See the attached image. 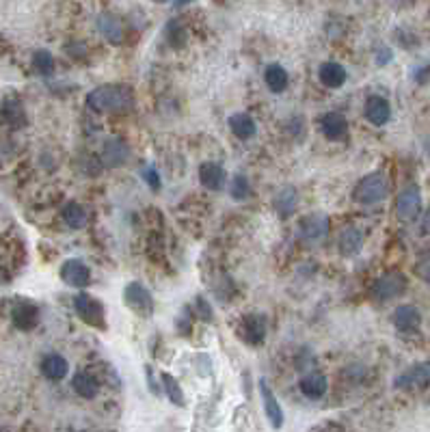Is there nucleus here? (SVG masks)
Instances as JSON below:
<instances>
[{
	"mask_svg": "<svg viewBox=\"0 0 430 432\" xmlns=\"http://www.w3.org/2000/svg\"><path fill=\"white\" fill-rule=\"evenodd\" d=\"M364 117L376 128H381L391 117V106L383 96H370L364 104Z\"/></svg>",
	"mask_w": 430,
	"mask_h": 432,
	"instance_id": "nucleus-12",
	"label": "nucleus"
},
{
	"mask_svg": "<svg viewBox=\"0 0 430 432\" xmlns=\"http://www.w3.org/2000/svg\"><path fill=\"white\" fill-rule=\"evenodd\" d=\"M229 128L240 141L253 138L256 132H258V125H256L253 117H251L249 113H234V115H231L229 117Z\"/></svg>",
	"mask_w": 430,
	"mask_h": 432,
	"instance_id": "nucleus-23",
	"label": "nucleus"
},
{
	"mask_svg": "<svg viewBox=\"0 0 430 432\" xmlns=\"http://www.w3.org/2000/svg\"><path fill=\"white\" fill-rule=\"evenodd\" d=\"M3 115H5V121L11 125V128H22V125L26 123V113L24 108L20 106V102H7L5 108H3Z\"/></svg>",
	"mask_w": 430,
	"mask_h": 432,
	"instance_id": "nucleus-30",
	"label": "nucleus"
},
{
	"mask_svg": "<svg viewBox=\"0 0 430 432\" xmlns=\"http://www.w3.org/2000/svg\"><path fill=\"white\" fill-rule=\"evenodd\" d=\"M71 387H74V391L84 400H93L98 395V391H100L98 378L93 374H89V372H78L74 378H71Z\"/></svg>",
	"mask_w": 430,
	"mask_h": 432,
	"instance_id": "nucleus-24",
	"label": "nucleus"
},
{
	"mask_svg": "<svg viewBox=\"0 0 430 432\" xmlns=\"http://www.w3.org/2000/svg\"><path fill=\"white\" fill-rule=\"evenodd\" d=\"M67 370H69L67 359L59 352H50L42 359V372L50 381H63L67 376Z\"/></svg>",
	"mask_w": 430,
	"mask_h": 432,
	"instance_id": "nucleus-21",
	"label": "nucleus"
},
{
	"mask_svg": "<svg viewBox=\"0 0 430 432\" xmlns=\"http://www.w3.org/2000/svg\"><path fill=\"white\" fill-rule=\"evenodd\" d=\"M197 312H199V318L204 320H212V309H210V305L199 296L197 298Z\"/></svg>",
	"mask_w": 430,
	"mask_h": 432,
	"instance_id": "nucleus-36",
	"label": "nucleus"
},
{
	"mask_svg": "<svg viewBox=\"0 0 430 432\" xmlns=\"http://www.w3.org/2000/svg\"><path fill=\"white\" fill-rule=\"evenodd\" d=\"M154 3H167V0H154Z\"/></svg>",
	"mask_w": 430,
	"mask_h": 432,
	"instance_id": "nucleus-40",
	"label": "nucleus"
},
{
	"mask_svg": "<svg viewBox=\"0 0 430 432\" xmlns=\"http://www.w3.org/2000/svg\"><path fill=\"white\" fill-rule=\"evenodd\" d=\"M296 201H298L296 190L292 186H285L283 190L277 192L273 204H275V210H277V214L281 216V219H288V216H292L294 210H296Z\"/></svg>",
	"mask_w": 430,
	"mask_h": 432,
	"instance_id": "nucleus-26",
	"label": "nucleus"
},
{
	"mask_svg": "<svg viewBox=\"0 0 430 432\" xmlns=\"http://www.w3.org/2000/svg\"><path fill=\"white\" fill-rule=\"evenodd\" d=\"M123 303L132 314L141 316V318H150L154 314V298L150 294V290L143 283H128L123 290Z\"/></svg>",
	"mask_w": 430,
	"mask_h": 432,
	"instance_id": "nucleus-3",
	"label": "nucleus"
},
{
	"mask_svg": "<svg viewBox=\"0 0 430 432\" xmlns=\"http://www.w3.org/2000/svg\"><path fill=\"white\" fill-rule=\"evenodd\" d=\"M100 158H102V165L106 167L125 165V160L130 158V147L125 145L121 138H109V141H104Z\"/></svg>",
	"mask_w": 430,
	"mask_h": 432,
	"instance_id": "nucleus-13",
	"label": "nucleus"
},
{
	"mask_svg": "<svg viewBox=\"0 0 430 432\" xmlns=\"http://www.w3.org/2000/svg\"><path fill=\"white\" fill-rule=\"evenodd\" d=\"M61 279L69 287H87L91 283V270L80 260H67L61 266Z\"/></svg>",
	"mask_w": 430,
	"mask_h": 432,
	"instance_id": "nucleus-11",
	"label": "nucleus"
},
{
	"mask_svg": "<svg viewBox=\"0 0 430 432\" xmlns=\"http://www.w3.org/2000/svg\"><path fill=\"white\" fill-rule=\"evenodd\" d=\"M361 246H364V233H361V229L346 227L342 233H339L337 249H339V253H342V255L352 258V255L359 253Z\"/></svg>",
	"mask_w": 430,
	"mask_h": 432,
	"instance_id": "nucleus-20",
	"label": "nucleus"
},
{
	"mask_svg": "<svg viewBox=\"0 0 430 432\" xmlns=\"http://www.w3.org/2000/svg\"><path fill=\"white\" fill-rule=\"evenodd\" d=\"M165 35H167V42L177 50L184 48V44L188 39V30L184 28V24L180 20H169L165 26Z\"/></svg>",
	"mask_w": 430,
	"mask_h": 432,
	"instance_id": "nucleus-29",
	"label": "nucleus"
},
{
	"mask_svg": "<svg viewBox=\"0 0 430 432\" xmlns=\"http://www.w3.org/2000/svg\"><path fill=\"white\" fill-rule=\"evenodd\" d=\"M63 221L71 229H82V227H87V212H84V208L80 204L69 201L63 208Z\"/></svg>",
	"mask_w": 430,
	"mask_h": 432,
	"instance_id": "nucleus-27",
	"label": "nucleus"
},
{
	"mask_svg": "<svg viewBox=\"0 0 430 432\" xmlns=\"http://www.w3.org/2000/svg\"><path fill=\"white\" fill-rule=\"evenodd\" d=\"M229 195L234 197L236 201L247 199V197L251 195V184H249V179H247L244 175H234V179H231V186H229Z\"/></svg>",
	"mask_w": 430,
	"mask_h": 432,
	"instance_id": "nucleus-32",
	"label": "nucleus"
},
{
	"mask_svg": "<svg viewBox=\"0 0 430 432\" xmlns=\"http://www.w3.org/2000/svg\"><path fill=\"white\" fill-rule=\"evenodd\" d=\"M74 312H76V316L84 324H89V327H93V329H106L104 305L98 298L89 296V294H78L74 298Z\"/></svg>",
	"mask_w": 430,
	"mask_h": 432,
	"instance_id": "nucleus-4",
	"label": "nucleus"
},
{
	"mask_svg": "<svg viewBox=\"0 0 430 432\" xmlns=\"http://www.w3.org/2000/svg\"><path fill=\"white\" fill-rule=\"evenodd\" d=\"M389 195V184L383 173H368L364 175L355 186V201L361 206H376L387 199Z\"/></svg>",
	"mask_w": 430,
	"mask_h": 432,
	"instance_id": "nucleus-2",
	"label": "nucleus"
},
{
	"mask_svg": "<svg viewBox=\"0 0 430 432\" xmlns=\"http://www.w3.org/2000/svg\"><path fill=\"white\" fill-rule=\"evenodd\" d=\"M264 82L273 93H283L290 84V76L279 63H273V65H268L266 71H264Z\"/></svg>",
	"mask_w": 430,
	"mask_h": 432,
	"instance_id": "nucleus-25",
	"label": "nucleus"
},
{
	"mask_svg": "<svg viewBox=\"0 0 430 432\" xmlns=\"http://www.w3.org/2000/svg\"><path fill=\"white\" fill-rule=\"evenodd\" d=\"M422 229H424V233H426V236H430V208H428V210H426V214H424Z\"/></svg>",
	"mask_w": 430,
	"mask_h": 432,
	"instance_id": "nucleus-38",
	"label": "nucleus"
},
{
	"mask_svg": "<svg viewBox=\"0 0 430 432\" xmlns=\"http://www.w3.org/2000/svg\"><path fill=\"white\" fill-rule=\"evenodd\" d=\"M173 3H175V7H184V5L192 3V0H173Z\"/></svg>",
	"mask_w": 430,
	"mask_h": 432,
	"instance_id": "nucleus-39",
	"label": "nucleus"
},
{
	"mask_svg": "<svg viewBox=\"0 0 430 432\" xmlns=\"http://www.w3.org/2000/svg\"><path fill=\"white\" fill-rule=\"evenodd\" d=\"M320 130L329 141L339 143V141H344L346 134H348V121L342 113H327V115H322V119H320Z\"/></svg>",
	"mask_w": 430,
	"mask_h": 432,
	"instance_id": "nucleus-14",
	"label": "nucleus"
},
{
	"mask_svg": "<svg viewBox=\"0 0 430 432\" xmlns=\"http://www.w3.org/2000/svg\"><path fill=\"white\" fill-rule=\"evenodd\" d=\"M240 337L249 346H262L266 339V320L258 314H249L240 322Z\"/></svg>",
	"mask_w": 430,
	"mask_h": 432,
	"instance_id": "nucleus-10",
	"label": "nucleus"
},
{
	"mask_svg": "<svg viewBox=\"0 0 430 432\" xmlns=\"http://www.w3.org/2000/svg\"><path fill=\"white\" fill-rule=\"evenodd\" d=\"M143 177L147 179V184L152 186V190H158V188H160V184H163V182H160V175H158V171H156V167H154V165H150V167L143 169Z\"/></svg>",
	"mask_w": 430,
	"mask_h": 432,
	"instance_id": "nucleus-34",
	"label": "nucleus"
},
{
	"mask_svg": "<svg viewBox=\"0 0 430 432\" xmlns=\"http://www.w3.org/2000/svg\"><path fill=\"white\" fill-rule=\"evenodd\" d=\"M132 93L130 89L121 84H104L96 87L87 96V106L98 115H117L132 108Z\"/></svg>",
	"mask_w": 430,
	"mask_h": 432,
	"instance_id": "nucleus-1",
	"label": "nucleus"
},
{
	"mask_svg": "<svg viewBox=\"0 0 430 432\" xmlns=\"http://www.w3.org/2000/svg\"><path fill=\"white\" fill-rule=\"evenodd\" d=\"M318 78L320 82L329 87V89H339L344 82H346V69L342 63H337V61H327V63H322L320 69H318Z\"/></svg>",
	"mask_w": 430,
	"mask_h": 432,
	"instance_id": "nucleus-18",
	"label": "nucleus"
},
{
	"mask_svg": "<svg viewBox=\"0 0 430 432\" xmlns=\"http://www.w3.org/2000/svg\"><path fill=\"white\" fill-rule=\"evenodd\" d=\"M33 69L37 71L39 76H52L55 71V59L48 50H37L33 54Z\"/></svg>",
	"mask_w": 430,
	"mask_h": 432,
	"instance_id": "nucleus-31",
	"label": "nucleus"
},
{
	"mask_svg": "<svg viewBox=\"0 0 430 432\" xmlns=\"http://www.w3.org/2000/svg\"><path fill=\"white\" fill-rule=\"evenodd\" d=\"M430 383V363H418L413 368H409L406 372H402L396 381H393V387L398 389H406V391H415V389H424Z\"/></svg>",
	"mask_w": 430,
	"mask_h": 432,
	"instance_id": "nucleus-9",
	"label": "nucleus"
},
{
	"mask_svg": "<svg viewBox=\"0 0 430 432\" xmlns=\"http://www.w3.org/2000/svg\"><path fill=\"white\" fill-rule=\"evenodd\" d=\"M298 387H301V391H303V395H305V398L320 400L322 395L327 393L329 383H327V376L322 374V372H307L305 376L301 378Z\"/></svg>",
	"mask_w": 430,
	"mask_h": 432,
	"instance_id": "nucleus-16",
	"label": "nucleus"
},
{
	"mask_svg": "<svg viewBox=\"0 0 430 432\" xmlns=\"http://www.w3.org/2000/svg\"><path fill=\"white\" fill-rule=\"evenodd\" d=\"M199 182L208 190H221L225 184V169L219 162H204L199 167Z\"/></svg>",
	"mask_w": 430,
	"mask_h": 432,
	"instance_id": "nucleus-19",
	"label": "nucleus"
},
{
	"mask_svg": "<svg viewBox=\"0 0 430 432\" xmlns=\"http://www.w3.org/2000/svg\"><path fill=\"white\" fill-rule=\"evenodd\" d=\"M422 214V192L415 184H409L396 199V216L402 223H413Z\"/></svg>",
	"mask_w": 430,
	"mask_h": 432,
	"instance_id": "nucleus-5",
	"label": "nucleus"
},
{
	"mask_svg": "<svg viewBox=\"0 0 430 432\" xmlns=\"http://www.w3.org/2000/svg\"><path fill=\"white\" fill-rule=\"evenodd\" d=\"M260 395H262V404H264V413L268 422H271L275 430H279L283 426V408L279 400L275 398V393L271 391V387L266 385V381H260Z\"/></svg>",
	"mask_w": 430,
	"mask_h": 432,
	"instance_id": "nucleus-15",
	"label": "nucleus"
},
{
	"mask_svg": "<svg viewBox=\"0 0 430 432\" xmlns=\"http://www.w3.org/2000/svg\"><path fill=\"white\" fill-rule=\"evenodd\" d=\"M65 52H69L71 57H84V54H87V46L80 44V42H71V44L65 46Z\"/></svg>",
	"mask_w": 430,
	"mask_h": 432,
	"instance_id": "nucleus-35",
	"label": "nucleus"
},
{
	"mask_svg": "<svg viewBox=\"0 0 430 432\" xmlns=\"http://www.w3.org/2000/svg\"><path fill=\"white\" fill-rule=\"evenodd\" d=\"M389 59H391V50L387 46H381L379 50H376V63H379V65L389 63Z\"/></svg>",
	"mask_w": 430,
	"mask_h": 432,
	"instance_id": "nucleus-37",
	"label": "nucleus"
},
{
	"mask_svg": "<svg viewBox=\"0 0 430 432\" xmlns=\"http://www.w3.org/2000/svg\"><path fill=\"white\" fill-rule=\"evenodd\" d=\"M415 275L422 279V281H426V283H430V251H424V253L420 255V260L415 262Z\"/></svg>",
	"mask_w": 430,
	"mask_h": 432,
	"instance_id": "nucleus-33",
	"label": "nucleus"
},
{
	"mask_svg": "<svg viewBox=\"0 0 430 432\" xmlns=\"http://www.w3.org/2000/svg\"><path fill=\"white\" fill-rule=\"evenodd\" d=\"M98 30L102 33V37L113 46L121 44V39H123L121 22H119V17H115L113 13H102L98 17Z\"/></svg>",
	"mask_w": 430,
	"mask_h": 432,
	"instance_id": "nucleus-22",
	"label": "nucleus"
},
{
	"mask_svg": "<svg viewBox=\"0 0 430 432\" xmlns=\"http://www.w3.org/2000/svg\"><path fill=\"white\" fill-rule=\"evenodd\" d=\"M160 381H163V389L167 393V398L175 404V406H184V391L180 387V383L175 381V378L169 374V372H163L160 374Z\"/></svg>",
	"mask_w": 430,
	"mask_h": 432,
	"instance_id": "nucleus-28",
	"label": "nucleus"
},
{
	"mask_svg": "<svg viewBox=\"0 0 430 432\" xmlns=\"http://www.w3.org/2000/svg\"><path fill=\"white\" fill-rule=\"evenodd\" d=\"M393 324H396L398 331H418L420 324H422V316L418 312V307H413V305H400V307H396V312H393L391 316Z\"/></svg>",
	"mask_w": 430,
	"mask_h": 432,
	"instance_id": "nucleus-17",
	"label": "nucleus"
},
{
	"mask_svg": "<svg viewBox=\"0 0 430 432\" xmlns=\"http://www.w3.org/2000/svg\"><path fill=\"white\" fill-rule=\"evenodd\" d=\"M11 320H13V327L15 329H20V331H33L39 324V307L33 300L17 298L13 303V309H11Z\"/></svg>",
	"mask_w": 430,
	"mask_h": 432,
	"instance_id": "nucleus-8",
	"label": "nucleus"
},
{
	"mask_svg": "<svg viewBox=\"0 0 430 432\" xmlns=\"http://www.w3.org/2000/svg\"><path fill=\"white\" fill-rule=\"evenodd\" d=\"M404 292H406V279L402 273H398V270H391V273L383 275L372 287V296L376 300H383V303L398 298Z\"/></svg>",
	"mask_w": 430,
	"mask_h": 432,
	"instance_id": "nucleus-6",
	"label": "nucleus"
},
{
	"mask_svg": "<svg viewBox=\"0 0 430 432\" xmlns=\"http://www.w3.org/2000/svg\"><path fill=\"white\" fill-rule=\"evenodd\" d=\"M329 233V216L327 214H307L303 216L298 223V236L305 242H320L322 238H327Z\"/></svg>",
	"mask_w": 430,
	"mask_h": 432,
	"instance_id": "nucleus-7",
	"label": "nucleus"
}]
</instances>
